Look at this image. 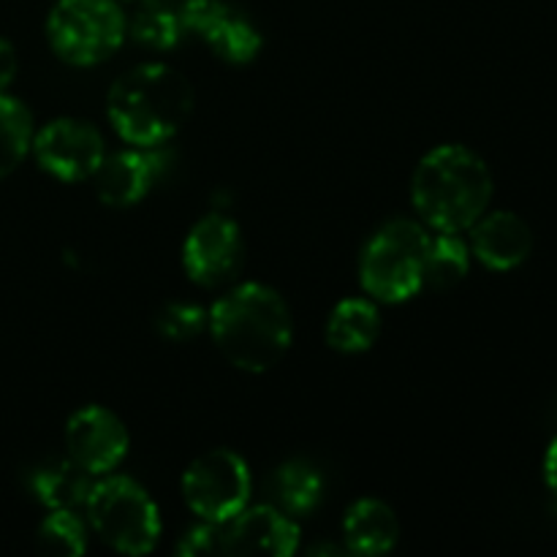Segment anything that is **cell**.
Segmentation results:
<instances>
[{"instance_id": "277c9868", "label": "cell", "mask_w": 557, "mask_h": 557, "mask_svg": "<svg viewBox=\"0 0 557 557\" xmlns=\"http://www.w3.org/2000/svg\"><path fill=\"white\" fill-rule=\"evenodd\" d=\"M430 234L411 218H395L370 237L362 250L359 281L373 299L397 305L422 288Z\"/></svg>"}, {"instance_id": "e0dca14e", "label": "cell", "mask_w": 557, "mask_h": 557, "mask_svg": "<svg viewBox=\"0 0 557 557\" xmlns=\"http://www.w3.org/2000/svg\"><path fill=\"white\" fill-rule=\"evenodd\" d=\"M381 313L370 299H343L326 321V343L341 354H362L379 341Z\"/></svg>"}, {"instance_id": "484cf974", "label": "cell", "mask_w": 557, "mask_h": 557, "mask_svg": "<svg viewBox=\"0 0 557 557\" xmlns=\"http://www.w3.org/2000/svg\"><path fill=\"white\" fill-rule=\"evenodd\" d=\"M544 479H547V487L557 495V438L549 444L547 457H544Z\"/></svg>"}, {"instance_id": "ba28073f", "label": "cell", "mask_w": 557, "mask_h": 557, "mask_svg": "<svg viewBox=\"0 0 557 557\" xmlns=\"http://www.w3.org/2000/svg\"><path fill=\"white\" fill-rule=\"evenodd\" d=\"M245 261V243L237 221L221 212L201 218L183 245V267L194 283L218 288L237 277Z\"/></svg>"}, {"instance_id": "9c48e42d", "label": "cell", "mask_w": 557, "mask_h": 557, "mask_svg": "<svg viewBox=\"0 0 557 557\" xmlns=\"http://www.w3.org/2000/svg\"><path fill=\"white\" fill-rule=\"evenodd\" d=\"M33 152L52 177L65 183L90 180L103 161V136L87 120L60 117L33 136Z\"/></svg>"}, {"instance_id": "30bf717a", "label": "cell", "mask_w": 557, "mask_h": 557, "mask_svg": "<svg viewBox=\"0 0 557 557\" xmlns=\"http://www.w3.org/2000/svg\"><path fill=\"white\" fill-rule=\"evenodd\" d=\"M128 430L117 413L103 406L79 408L65 424V449L92 476L114 471L128 455Z\"/></svg>"}, {"instance_id": "4fadbf2b", "label": "cell", "mask_w": 557, "mask_h": 557, "mask_svg": "<svg viewBox=\"0 0 557 557\" xmlns=\"http://www.w3.org/2000/svg\"><path fill=\"white\" fill-rule=\"evenodd\" d=\"M158 174H161V156H156L152 147H139V150L103 156L90 180L103 205L131 207L145 199Z\"/></svg>"}, {"instance_id": "9a60e30c", "label": "cell", "mask_w": 557, "mask_h": 557, "mask_svg": "<svg viewBox=\"0 0 557 557\" xmlns=\"http://www.w3.org/2000/svg\"><path fill=\"white\" fill-rule=\"evenodd\" d=\"M343 539L354 555H384L400 539V522L384 500L362 498L343 520Z\"/></svg>"}, {"instance_id": "8992f818", "label": "cell", "mask_w": 557, "mask_h": 557, "mask_svg": "<svg viewBox=\"0 0 557 557\" xmlns=\"http://www.w3.org/2000/svg\"><path fill=\"white\" fill-rule=\"evenodd\" d=\"M47 36L65 63L96 65L123 44L125 14L117 0H58L49 11Z\"/></svg>"}, {"instance_id": "7402d4cb", "label": "cell", "mask_w": 557, "mask_h": 557, "mask_svg": "<svg viewBox=\"0 0 557 557\" xmlns=\"http://www.w3.org/2000/svg\"><path fill=\"white\" fill-rule=\"evenodd\" d=\"M38 544L49 555H82L87 549V528L74 509H54L38 528Z\"/></svg>"}, {"instance_id": "52a82bcc", "label": "cell", "mask_w": 557, "mask_h": 557, "mask_svg": "<svg viewBox=\"0 0 557 557\" xmlns=\"http://www.w3.org/2000/svg\"><path fill=\"white\" fill-rule=\"evenodd\" d=\"M183 498L199 520L223 525L248 506V466L232 449L205 451L183 473Z\"/></svg>"}, {"instance_id": "5bb4252c", "label": "cell", "mask_w": 557, "mask_h": 557, "mask_svg": "<svg viewBox=\"0 0 557 557\" xmlns=\"http://www.w3.org/2000/svg\"><path fill=\"white\" fill-rule=\"evenodd\" d=\"M471 228L473 253L490 270H515V267H520L531 256L533 232L525 218H520L517 212H484Z\"/></svg>"}, {"instance_id": "cb8c5ba5", "label": "cell", "mask_w": 557, "mask_h": 557, "mask_svg": "<svg viewBox=\"0 0 557 557\" xmlns=\"http://www.w3.org/2000/svg\"><path fill=\"white\" fill-rule=\"evenodd\" d=\"M180 555H210L221 553V525L201 520V525L190 528L177 544Z\"/></svg>"}, {"instance_id": "2e32d148", "label": "cell", "mask_w": 557, "mask_h": 557, "mask_svg": "<svg viewBox=\"0 0 557 557\" xmlns=\"http://www.w3.org/2000/svg\"><path fill=\"white\" fill-rule=\"evenodd\" d=\"M92 473L71 457H54L33 473V493L47 509H76L85 506L92 490Z\"/></svg>"}, {"instance_id": "5b68a950", "label": "cell", "mask_w": 557, "mask_h": 557, "mask_svg": "<svg viewBox=\"0 0 557 557\" xmlns=\"http://www.w3.org/2000/svg\"><path fill=\"white\" fill-rule=\"evenodd\" d=\"M85 506L92 531L112 549L123 555H147L156 549L161 517L156 500L139 482L128 476L96 482Z\"/></svg>"}, {"instance_id": "3957f363", "label": "cell", "mask_w": 557, "mask_h": 557, "mask_svg": "<svg viewBox=\"0 0 557 557\" xmlns=\"http://www.w3.org/2000/svg\"><path fill=\"white\" fill-rule=\"evenodd\" d=\"M107 112L120 139L136 147H158L188 123L194 87L163 63L136 65L112 85Z\"/></svg>"}, {"instance_id": "7c38bea8", "label": "cell", "mask_w": 557, "mask_h": 557, "mask_svg": "<svg viewBox=\"0 0 557 557\" xmlns=\"http://www.w3.org/2000/svg\"><path fill=\"white\" fill-rule=\"evenodd\" d=\"M299 544V528L277 506H245L221 525L223 555H294Z\"/></svg>"}, {"instance_id": "ac0fdd59", "label": "cell", "mask_w": 557, "mask_h": 557, "mask_svg": "<svg viewBox=\"0 0 557 557\" xmlns=\"http://www.w3.org/2000/svg\"><path fill=\"white\" fill-rule=\"evenodd\" d=\"M188 33L185 0H139L131 20V36L150 49H172Z\"/></svg>"}, {"instance_id": "ffe728a7", "label": "cell", "mask_w": 557, "mask_h": 557, "mask_svg": "<svg viewBox=\"0 0 557 557\" xmlns=\"http://www.w3.org/2000/svg\"><path fill=\"white\" fill-rule=\"evenodd\" d=\"M468 267H471V250L462 243L460 234L441 232L428 245L422 288L428 286L433 292H449V288H455L468 275Z\"/></svg>"}, {"instance_id": "7a4b0ae2", "label": "cell", "mask_w": 557, "mask_h": 557, "mask_svg": "<svg viewBox=\"0 0 557 557\" xmlns=\"http://www.w3.org/2000/svg\"><path fill=\"white\" fill-rule=\"evenodd\" d=\"M493 188V174L479 152L462 145H441L419 161L411 199L428 226L460 234L487 212Z\"/></svg>"}, {"instance_id": "6da1fadb", "label": "cell", "mask_w": 557, "mask_h": 557, "mask_svg": "<svg viewBox=\"0 0 557 557\" xmlns=\"http://www.w3.org/2000/svg\"><path fill=\"white\" fill-rule=\"evenodd\" d=\"M207 324L218 351L245 373L275 368L294 337L288 305L264 283H243L223 294L212 305Z\"/></svg>"}, {"instance_id": "d4e9b609", "label": "cell", "mask_w": 557, "mask_h": 557, "mask_svg": "<svg viewBox=\"0 0 557 557\" xmlns=\"http://www.w3.org/2000/svg\"><path fill=\"white\" fill-rule=\"evenodd\" d=\"M16 76V52L5 38H0V92L14 82Z\"/></svg>"}, {"instance_id": "44dd1931", "label": "cell", "mask_w": 557, "mask_h": 557, "mask_svg": "<svg viewBox=\"0 0 557 557\" xmlns=\"http://www.w3.org/2000/svg\"><path fill=\"white\" fill-rule=\"evenodd\" d=\"M33 117L25 103L0 92V180L9 177L33 147Z\"/></svg>"}, {"instance_id": "d6986e66", "label": "cell", "mask_w": 557, "mask_h": 557, "mask_svg": "<svg viewBox=\"0 0 557 557\" xmlns=\"http://www.w3.org/2000/svg\"><path fill=\"white\" fill-rule=\"evenodd\" d=\"M272 495L277 500V509H283L292 517H305L321 504L324 495V479L310 462L292 460L283 462L272 473Z\"/></svg>"}, {"instance_id": "8fae6325", "label": "cell", "mask_w": 557, "mask_h": 557, "mask_svg": "<svg viewBox=\"0 0 557 557\" xmlns=\"http://www.w3.org/2000/svg\"><path fill=\"white\" fill-rule=\"evenodd\" d=\"M188 33H196L221 60L245 65L261 52V33L226 0H185Z\"/></svg>"}, {"instance_id": "603a6c76", "label": "cell", "mask_w": 557, "mask_h": 557, "mask_svg": "<svg viewBox=\"0 0 557 557\" xmlns=\"http://www.w3.org/2000/svg\"><path fill=\"white\" fill-rule=\"evenodd\" d=\"M156 326L158 332H161L163 341L188 343L201 335V330L207 326V313L199 305L169 302L163 305L161 313L156 315Z\"/></svg>"}]
</instances>
